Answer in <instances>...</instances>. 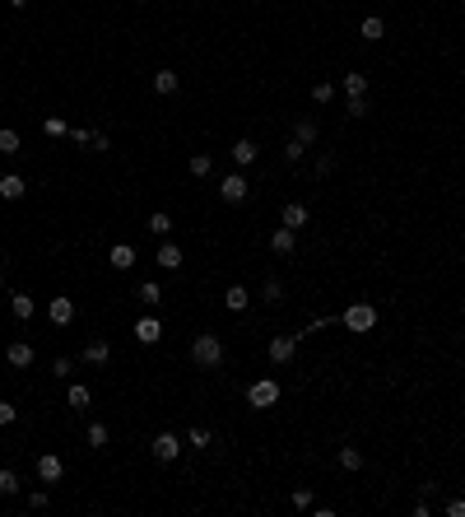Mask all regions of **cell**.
Here are the masks:
<instances>
[{
  "label": "cell",
  "mask_w": 465,
  "mask_h": 517,
  "mask_svg": "<svg viewBox=\"0 0 465 517\" xmlns=\"http://www.w3.org/2000/svg\"><path fill=\"white\" fill-rule=\"evenodd\" d=\"M177 89H182V75H177V70H158L154 75V94L158 98H172Z\"/></svg>",
  "instance_id": "2e32d148"
},
{
  "label": "cell",
  "mask_w": 465,
  "mask_h": 517,
  "mask_svg": "<svg viewBox=\"0 0 465 517\" xmlns=\"http://www.w3.org/2000/svg\"><path fill=\"white\" fill-rule=\"evenodd\" d=\"M15 420H19V410L10 401H0V424H15Z\"/></svg>",
  "instance_id": "7bdbcfd3"
},
{
  "label": "cell",
  "mask_w": 465,
  "mask_h": 517,
  "mask_svg": "<svg viewBox=\"0 0 465 517\" xmlns=\"http://www.w3.org/2000/svg\"><path fill=\"white\" fill-rule=\"evenodd\" d=\"M186 168H191V177H210V172H214V158H210V154H191Z\"/></svg>",
  "instance_id": "1f68e13d"
},
{
  "label": "cell",
  "mask_w": 465,
  "mask_h": 517,
  "mask_svg": "<svg viewBox=\"0 0 465 517\" xmlns=\"http://www.w3.org/2000/svg\"><path fill=\"white\" fill-rule=\"evenodd\" d=\"M158 266H163V270H182V247H177V243H163V247H158Z\"/></svg>",
  "instance_id": "44dd1931"
},
{
  "label": "cell",
  "mask_w": 465,
  "mask_h": 517,
  "mask_svg": "<svg viewBox=\"0 0 465 517\" xmlns=\"http://www.w3.org/2000/svg\"><path fill=\"white\" fill-rule=\"evenodd\" d=\"M191 363L196 368H223V340H219L214 331H201L191 340Z\"/></svg>",
  "instance_id": "6da1fadb"
},
{
  "label": "cell",
  "mask_w": 465,
  "mask_h": 517,
  "mask_svg": "<svg viewBox=\"0 0 465 517\" xmlns=\"http://www.w3.org/2000/svg\"><path fill=\"white\" fill-rule=\"evenodd\" d=\"M10 313H15L19 322H28V317L37 313V303H33V294H24V289H19V294H10Z\"/></svg>",
  "instance_id": "e0dca14e"
},
{
  "label": "cell",
  "mask_w": 465,
  "mask_h": 517,
  "mask_svg": "<svg viewBox=\"0 0 465 517\" xmlns=\"http://www.w3.org/2000/svg\"><path fill=\"white\" fill-rule=\"evenodd\" d=\"M358 33H363V42H382V38H387V24H382V15H368L358 24Z\"/></svg>",
  "instance_id": "ac0fdd59"
},
{
  "label": "cell",
  "mask_w": 465,
  "mask_h": 517,
  "mask_svg": "<svg viewBox=\"0 0 465 517\" xmlns=\"http://www.w3.org/2000/svg\"><path fill=\"white\" fill-rule=\"evenodd\" d=\"M447 517H465V499H451L447 503Z\"/></svg>",
  "instance_id": "ee69618b"
},
{
  "label": "cell",
  "mask_w": 465,
  "mask_h": 517,
  "mask_svg": "<svg viewBox=\"0 0 465 517\" xmlns=\"http://www.w3.org/2000/svg\"><path fill=\"white\" fill-rule=\"evenodd\" d=\"M330 98H335V84H330V79H316V84H312V103H316V108H326Z\"/></svg>",
  "instance_id": "4dcf8cb0"
},
{
  "label": "cell",
  "mask_w": 465,
  "mask_h": 517,
  "mask_svg": "<svg viewBox=\"0 0 465 517\" xmlns=\"http://www.w3.org/2000/svg\"><path fill=\"white\" fill-rule=\"evenodd\" d=\"M0 284H5V266H0Z\"/></svg>",
  "instance_id": "bcb514c9"
},
{
  "label": "cell",
  "mask_w": 465,
  "mask_h": 517,
  "mask_svg": "<svg viewBox=\"0 0 465 517\" xmlns=\"http://www.w3.org/2000/svg\"><path fill=\"white\" fill-rule=\"evenodd\" d=\"M46 317H51V327H70V322H75V303H70V298H51V303H46Z\"/></svg>",
  "instance_id": "9c48e42d"
},
{
  "label": "cell",
  "mask_w": 465,
  "mask_h": 517,
  "mask_svg": "<svg viewBox=\"0 0 465 517\" xmlns=\"http://www.w3.org/2000/svg\"><path fill=\"white\" fill-rule=\"evenodd\" d=\"M19 489H24V480H19V475H15V470H10V466H5V470H0V494H5V499H15V494H19Z\"/></svg>",
  "instance_id": "f546056e"
},
{
  "label": "cell",
  "mask_w": 465,
  "mask_h": 517,
  "mask_svg": "<svg viewBox=\"0 0 465 517\" xmlns=\"http://www.w3.org/2000/svg\"><path fill=\"white\" fill-rule=\"evenodd\" d=\"M135 298L144 303V308H158V303H163V289H158V280H144V284L135 289Z\"/></svg>",
  "instance_id": "7402d4cb"
},
{
  "label": "cell",
  "mask_w": 465,
  "mask_h": 517,
  "mask_svg": "<svg viewBox=\"0 0 465 517\" xmlns=\"http://www.w3.org/2000/svg\"><path fill=\"white\" fill-rule=\"evenodd\" d=\"M24 191H28V182H24L19 172H5V177H0V201H24Z\"/></svg>",
  "instance_id": "5bb4252c"
},
{
  "label": "cell",
  "mask_w": 465,
  "mask_h": 517,
  "mask_svg": "<svg viewBox=\"0 0 465 517\" xmlns=\"http://www.w3.org/2000/svg\"><path fill=\"white\" fill-rule=\"evenodd\" d=\"M256 154H261V149H256V140H237V145H232V163H237V168H251V163H256Z\"/></svg>",
  "instance_id": "d6986e66"
},
{
  "label": "cell",
  "mask_w": 465,
  "mask_h": 517,
  "mask_svg": "<svg viewBox=\"0 0 465 517\" xmlns=\"http://www.w3.org/2000/svg\"><path fill=\"white\" fill-rule=\"evenodd\" d=\"M135 340L140 345H158V340H163V322H158V317H140V322H135Z\"/></svg>",
  "instance_id": "8fae6325"
},
{
  "label": "cell",
  "mask_w": 465,
  "mask_h": 517,
  "mask_svg": "<svg viewBox=\"0 0 465 517\" xmlns=\"http://www.w3.org/2000/svg\"><path fill=\"white\" fill-rule=\"evenodd\" d=\"M186 443H191V448H210V443H214V434H210V429H201V424H196V429H191V434H186Z\"/></svg>",
  "instance_id": "d590c367"
},
{
  "label": "cell",
  "mask_w": 465,
  "mask_h": 517,
  "mask_svg": "<svg viewBox=\"0 0 465 517\" xmlns=\"http://www.w3.org/2000/svg\"><path fill=\"white\" fill-rule=\"evenodd\" d=\"M261 298H265V303H284V284H279V280H265V284H261Z\"/></svg>",
  "instance_id": "e575fe53"
},
{
  "label": "cell",
  "mask_w": 465,
  "mask_h": 517,
  "mask_svg": "<svg viewBox=\"0 0 465 517\" xmlns=\"http://www.w3.org/2000/svg\"><path fill=\"white\" fill-rule=\"evenodd\" d=\"M84 438H89V448L98 452V448H108L112 434H108V424H89V429H84Z\"/></svg>",
  "instance_id": "f1b7e54d"
},
{
  "label": "cell",
  "mask_w": 465,
  "mask_h": 517,
  "mask_svg": "<svg viewBox=\"0 0 465 517\" xmlns=\"http://www.w3.org/2000/svg\"><path fill=\"white\" fill-rule=\"evenodd\" d=\"M144 229H149V233H154V238H168V233H172V215H168V210H154Z\"/></svg>",
  "instance_id": "603a6c76"
},
{
  "label": "cell",
  "mask_w": 465,
  "mask_h": 517,
  "mask_svg": "<svg viewBox=\"0 0 465 517\" xmlns=\"http://www.w3.org/2000/svg\"><path fill=\"white\" fill-rule=\"evenodd\" d=\"M344 94H349V98H363V94H368V75L349 70V75H344Z\"/></svg>",
  "instance_id": "83f0119b"
},
{
  "label": "cell",
  "mask_w": 465,
  "mask_h": 517,
  "mask_svg": "<svg viewBox=\"0 0 465 517\" xmlns=\"http://www.w3.org/2000/svg\"><path fill=\"white\" fill-rule=\"evenodd\" d=\"M70 140H75L79 149H89V145H93V131H84V126H79V131H70Z\"/></svg>",
  "instance_id": "60d3db41"
},
{
  "label": "cell",
  "mask_w": 465,
  "mask_h": 517,
  "mask_svg": "<svg viewBox=\"0 0 465 517\" xmlns=\"http://www.w3.org/2000/svg\"><path fill=\"white\" fill-rule=\"evenodd\" d=\"M335 461H340V470H363V452H358V448H340Z\"/></svg>",
  "instance_id": "4316f807"
},
{
  "label": "cell",
  "mask_w": 465,
  "mask_h": 517,
  "mask_svg": "<svg viewBox=\"0 0 465 517\" xmlns=\"http://www.w3.org/2000/svg\"><path fill=\"white\" fill-rule=\"evenodd\" d=\"M10 5H15V10H28V5H33V0H10Z\"/></svg>",
  "instance_id": "f6af8a7d"
},
{
  "label": "cell",
  "mask_w": 465,
  "mask_h": 517,
  "mask_svg": "<svg viewBox=\"0 0 465 517\" xmlns=\"http://www.w3.org/2000/svg\"><path fill=\"white\" fill-rule=\"evenodd\" d=\"M61 475H65V461L56 452L37 457V480H42V485H61Z\"/></svg>",
  "instance_id": "8992f818"
},
{
  "label": "cell",
  "mask_w": 465,
  "mask_h": 517,
  "mask_svg": "<svg viewBox=\"0 0 465 517\" xmlns=\"http://www.w3.org/2000/svg\"><path fill=\"white\" fill-rule=\"evenodd\" d=\"M42 131L51 136V140H61V136H70V126H65V117H46V122H42Z\"/></svg>",
  "instance_id": "d6a6232c"
},
{
  "label": "cell",
  "mask_w": 465,
  "mask_h": 517,
  "mask_svg": "<svg viewBox=\"0 0 465 517\" xmlns=\"http://www.w3.org/2000/svg\"><path fill=\"white\" fill-rule=\"evenodd\" d=\"M65 401H70L75 410H89V406H93V392L84 387V382H70V392H65Z\"/></svg>",
  "instance_id": "cb8c5ba5"
},
{
  "label": "cell",
  "mask_w": 465,
  "mask_h": 517,
  "mask_svg": "<svg viewBox=\"0 0 465 517\" xmlns=\"http://www.w3.org/2000/svg\"><path fill=\"white\" fill-rule=\"evenodd\" d=\"M344 112H349V117H354V122H358V117H368V112H372L368 94H363V98H349V103H344Z\"/></svg>",
  "instance_id": "836d02e7"
},
{
  "label": "cell",
  "mask_w": 465,
  "mask_h": 517,
  "mask_svg": "<svg viewBox=\"0 0 465 517\" xmlns=\"http://www.w3.org/2000/svg\"><path fill=\"white\" fill-rule=\"evenodd\" d=\"M154 457H158V461H177V457H182V438H177V434H158V438H154Z\"/></svg>",
  "instance_id": "7c38bea8"
},
{
  "label": "cell",
  "mask_w": 465,
  "mask_h": 517,
  "mask_svg": "<svg viewBox=\"0 0 465 517\" xmlns=\"http://www.w3.org/2000/svg\"><path fill=\"white\" fill-rule=\"evenodd\" d=\"M19 149H24V140H19V131H10V126H5V131H0V154H5V158H15Z\"/></svg>",
  "instance_id": "484cf974"
},
{
  "label": "cell",
  "mask_w": 465,
  "mask_h": 517,
  "mask_svg": "<svg viewBox=\"0 0 465 517\" xmlns=\"http://www.w3.org/2000/svg\"><path fill=\"white\" fill-rule=\"evenodd\" d=\"M247 303H251L247 289H242V284H228V294H223V308H228V313H242Z\"/></svg>",
  "instance_id": "ffe728a7"
},
{
  "label": "cell",
  "mask_w": 465,
  "mask_h": 517,
  "mask_svg": "<svg viewBox=\"0 0 465 517\" xmlns=\"http://www.w3.org/2000/svg\"><path fill=\"white\" fill-rule=\"evenodd\" d=\"M70 373H75V359H70V354L51 359V377H70Z\"/></svg>",
  "instance_id": "8d00e7d4"
},
{
  "label": "cell",
  "mask_w": 465,
  "mask_h": 517,
  "mask_svg": "<svg viewBox=\"0 0 465 517\" xmlns=\"http://www.w3.org/2000/svg\"><path fill=\"white\" fill-rule=\"evenodd\" d=\"M5 363H10V368H28V363H33V345H28V340H10Z\"/></svg>",
  "instance_id": "9a60e30c"
},
{
  "label": "cell",
  "mask_w": 465,
  "mask_h": 517,
  "mask_svg": "<svg viewBox=\"0 0 465 517\" xmlns=\"http://www.w3.org/2000/svg\"><path fill=\"white\" fill-rule=\"evenodd\" d=\"M46 503H51V494H46V489H33V494H28V508H46Z\"/></svg>",
  "instance_id": "b9f144b4"
},
{
  "label": "cell",
  "mask_w": 465,
  "mask_h": 517,
  "mask_svg": "<svg viewBox=\"0 0 465 517\" xmlns=\"http://www.w3.org/2000/svg\"><path fill=\"white\" fill-rule=\"evenodd\" d=\"M247 196H251V182L242 177V172H228V177L219 182V201L223 205H242Z\"/></svg>",
  "instance_id": "277c9868"
},
{
  "label": "cell",
  "mask_w": 465,
  "mask_h": 517,
  "mask_svg": "<svg viewBox=\"0 0 465 517\" xmlns=\"http://www.w3.org/2000/svg\"><path fill=\"white\" fill-rule=\"evenodd\" d=\"M298 345H303V340H298V331H294V336H270V363L284 368V363L298 354Z\"/></svg>",
  "instance_id": "5b68a950"
},
{
  "label": "cell",
  "mask_w": 465,
  "mask_h": 517,
  "mask_svg": "<svg viewBox=\"0 0 465 517\" xmlns=\"http://www.w3.org/2000/svg\"><path fill=\"white\" fill-rule=\"evenodd\" d=\"M294 247H298V233L279 224L275 233H270V252H275V256H294Z\"/></svg>",
  "instance_id": "30bf717a"
},
{
  "label": "cell",
  "mask_w": 465,
  "mask_h": 517,
  "mask_svg": "<svg viewBox=\"0 0 465 517\" xmlns=\"http://www.w3.org/2000/svg\"><path fill=\"white\" fill-rule=\"evenodd\" d=\"M294 508H303V513L316 508V503H312V489H294Z\"/></svg>",
  "instance_id": "ab89813d"
},
{
  "label": "cell",
  "mask_w": 465,
  "mask_h": 517,
  "mask_svg": "<svg viewBox=\"0 0 465 517\" xmlns=\"http://www.w3.org/2000/svg\"><path fill=\"white\" fill-rule=\"evenodd\" d=\"M93 154H108L112 149V140H108V131H93V145H89Z\"/></svg>",
  "instance_id": "f35d334b"
},
{
  "label": "cell",
  "mask_w": 465,
  "mask_h": 517,
  "mask_svg": "<svg viewBox=\"0 0 465 517\" xmlns=\"http://www.w3.org/2000/svg\"><path fill=\"white\" fill-rule=\"evenodd\" d=\"M108 266H112V270H130V266H135V247H130V243H112Z\"/></svg>",
  "instance_id": "4fadbf2b"
},
{
  "label": "cell",
  "mask_w": 465,
  "mask_h": 517,
  "mask_svg": "<svg viewBox=\"0 0 465 517\" xmlns=\"http://www.w3.org/2000/svg\"><path fill=\"white\" fill-rule=\"evenodd\" d=\"M279 224H284V229H294V233H298V229H307V205L289 201L284 210H279Z\"/></svg>",
  "instance_id": "52a82bcc"
},
{
  "label": "cell",
  "mask_w": 465,
  "mask_h": 517,
  "mask_svg": "<svg viewBox=\"0 0 465 517\" xmlns=\"http://www.w3.org/2000/svg\"><path fill=\"white\" fill-rule=\"evenodd\" d=\"M303 154H307V145H303V140H289V145H284V158H289V163H303Z\"/></svg>",
  "instance_id": "74e56055"
},
{
  "label": "cell",
  "mask_w": 465,
  "mask_h": 517,
  "mask_svg": "<svg viewBox=\"0 0 465 517\" xmlns=\"http://www.w3.org/2000/svg\"><path fill=\"white\" fill-rule=\"evenodd\" d=\"M377 303H368V298H358V303H349V308H344L340 317H335V322H340L344 331H354V336H363V331H372L377 327Z\"/></svg>",
  "instance_id": "7a4b0ae2"
},
{
  "label": "cell",
  "mask_w": 465,
  "mask_h": 517,
  "mask_svg": "<svg viewBox=\"0 0 465 517\" xmlns=\"http://www.w3.org/2000/svg\"><path fill=\"white\" fill-rule=\"evenodd\" d=\"M108 359H112V345L108 340H89V345H84V354H79V363H89V368H103Z\"/></svg>",
  "instance_id": "ba28073f"
},
{
  "label": "cell",
  "mask_w": 465,
  "mask_h": 517,
  "mask_svg": "<svg viewBox=\"0 0 465 517\" xmlns=\"http://www.w3.org/2000/svg\"><path fill=\"white\" fill-rule=\"evenodd\" d=\"M316 136H321V131H316V122H312V117L294 122V140H303V145H316Z\"/></svg>",
  "instance_id": "d4e9b609"
},
{
  "label": "cell",
  "mask_w": 465,
  "mask_h": 517,
  "mask_svg": "<svg viewBox=\"0 0 465 517\" xmlns=\"http://www.w3.org/2000/svg\"><path fill=\"white\" fill-rule=\"evenodd\" d=\"M279 396H284V387H279L275 377H256V382L247 387V406L251 410H275Z\"/></svg>",
  "instance_id": "3957f363"
}]
</instances>
